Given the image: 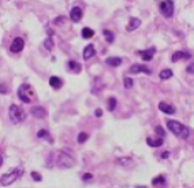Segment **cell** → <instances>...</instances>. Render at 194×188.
Wrapping results in <instances>:
<instances>
[{
    "instance_id": "obj_2",
    "label": "cell",
    "mask_w": 194,
    "mask_h": 188,
    "mask_svg": "<svg viewBox=\"0 0 194 188\" xmlns=\"http://www.w3.org/2000/svg\"><path fill=\"white\" fill-rule=\"evenodd\" d=\"M22 174H23V169L14 168V169H11L10 172L3 174L2 178H0V183H2V186H10V184H12L15 180H18Z\"/></svg>"
},
{
    "instance_id": "obj_12",
    "label": "cell",
    "mask_w": 194,
    "mask_h": 188,
    "mask_svg": "<svg viewBox=\"0 0 194 188\" xmlns=\"http://www.w3.org/2000/svg\"><path fill=\"white\" fill-rule=\"evenodd\" d=\"M30 113H31V116L36 117V118H45V117L48 116V111H47V109H45V107H43V106L31 107Z\"/></svg>"
},
{
    "instance_id": "obj_30",
    "label": "cell",
    "mask_w": 194,
    "mask_h": 188,
    "mask_svg": "<svg viewBox=\"0 0 194 188\" xmlns=\"http://www.w3.org/2000/svg\"><path fill=\"white\" fill-rule=\"evenodd\" d=\"M64 22H66V17L60 15V17H56L55 20H53V25H56V26H60V25H63Z\"/></svg>"
},
{
    "instance_id": "obj_32",
    "label": "cell",
    "mask_w": 194,
    "mask_h": 188,
    "mask_svg": "<svg viewBox=\"0 0 194 188\" xmlns=\"http://www.w3.org/2000/svg\"><path fill=\"white\" fill-rule=\"evenodd\" d=\"M30 176L33 177V180H34V181H41V180H43V176H41L39 172H34V170H33V172L30 173Z\"/></svg>"
},
{
    "instance_id": "obj_9",
    "label": "cell",
    "mask_w": 194,
    "mask_h": 188,
    "mask_svg": "<svg viewBox=\"0 0 194 188\" xmlns=\"http://www.w3.org/2000/svg\"><path fill=\"white\" fill-rule=\"evenodd\" d=\"M23 47H25L23 39H22V37H15L10 44V51L12 54H18V52H21V51L23 50Z\"/></svg>"
},
{
    "instance_id": "obj_34",
    "label": "cell",
    "mask_w": 194,
    "mask_h": 188,
    "mask_svg": "<svg viewBox=\"0 0 194 188\" xmlns=\"http://www.w3.org/2000/svg\"><path fill=\"white\" fill-rule=\"evenodd\" d=\"M92 178H93V174H92V173H85L84 176H82V180H84L85 183H88V181H90Z\"/></svg>"
},
{
    "instance_id": "obj_15",
    "label": "cell",
    "mask_w": 194,
    "mask_h": 188,
    "mask_svg": "<svg viewBox=\"0 0 194 188\" xmlns=\"http://www.w3.org/2000/svg\"><path fill=\"white\" fill-rule=\"evenodd\" d=\"M141 20L139 18H135V17H133V18H130V21H129V24H127V26H126V30L127 32H133V30H135V29H138L139 26H141Z\"/></svg>"
},
{
    "instance_id": "obj_21",
    "label": "cell",
    "mask_w": 194,
    "mask_h": 188,
    "mask_svg": "<svg viewBox=\"0 0 194 188\" xmlns=\"http://www.w3.org/2000/svg\"><path fill=\"white\" fill-rule=\"evenodd\" d=\"M81 36H82V39L89 40L94 36V30L90 29V28H88V26H85V28H82V30H81Z\"/></svg>"
},
{
    "instance_id": "obj_36",
    "label": "cell",
    "mask_w": 194,
    "mask_h": 188,
    "mask_svg": "<svg viewBox=\"0 0 194 188\" xmlns=\"http://www.w3.org/2000/svg\"><path fill=\"white\" fill-rule=\"evenodd\" d=\"M103 114H104L103 109H96V110H94V116H96L97 118H100V117H103Z\"/></svg>"
},
{
    "instance_id": "obj_29",
    "label": "cell",
    "mask_w": 194,
    "mask_h": 188,
    "mask_svg": "<svg viewBox=\"0 0 194 188\" xmlns=\"http://www.w3.org/2000/svg\"><path fill=\"white\" fill-rule=\"evenodd\" d=\"M123 85H125L126 89H131L133 85H134V80L130 78V77H125V80H123Z\"/></svg>"
},
{
    "instance_id": "obj_35",
    "label": "cell",
    "mask_w": 194,
    "mask_h": 188,
    "mask_svg": "<svg viewBox=\"0 0 194 188\" xmlns=\"http://www.w3.org/2000/svg\"><path fill=\"white\" fill-rule=\"evenodd\" d=\"M186 72L189 73V74H194V62H192L189 66L186 68Z\"/></svg>"
},
{
    "instance_id": "obj_1",
    "label": "cell",
    "mask_w": 194,
    "mask_h": 188,
    "mask_svg": "<svg viewBox=\"0 0 194 188\" xmlns=\"http://www.w3.org/2000/svg\"><path fill=\"white\" fill-rule=\"evenodd\" d=\"M167 128L170 132H172L175 136L180 139H187L190 135V129L189 126H186L184 124L179 122V121H175V120H168L167 121Z\"/></svg>"
},
{
    "instance_id": "obj_38",
    "label": "cell",
    "mask_w": 194,
    "mask_h": 188,
    "mask_svg": "<svg viewBox=\"0 0 194 188\" xmlns=\"http://www.w3.org/2000/svg\"><path fill=\"white\" fill-rule=\"evenodd\" d=\"M2 165H3V155L0 154V166H2Z\"/></svg>"
},
{
    "instance_id": "obj_20",
    "label": "cell",
    "mask_w": 194,
    "mask_h": 188,
    "mask_svg": "<svg viewBox=\"0 0 194 188\" xmlns=\"http://www.w3.org/2000/svg\"><path fill=\"white\" fill-rule=\"evenodd\" d=\"M167 184V178H165L164 174H159L156 176L153 180H152V186L156 187V186H165Z\"/></svg>"
},
{
    "instance_id": "obj_25",
    "label": "cell",
    "mask_w": 194,
    "mask_h": 188,
    "mask_svg": "<svg viewBox=\"0 0 194 188\" xmlns=\"http://www.w3.org/2000/svg\"><path fill=\"white\" fill-rule=\"evenodd\" d=\"M116 106H118L116 98H114V96L108 98V100H107V109H108V111H114V110L116 109Z\"/></svg>"
},
{
    "instance_id": "obj_28",
    "label": "cell",
    "mask_w": 194,
    "mask_h": 188,
    "mask_svg": "<svg viewBox=\"0 0 194 188\" xmlns=\"http://www.w3.org/2000/svg\"><path fill=\"white\" fill-rule=\"evenodd\" d=\"M88 139H89V135H88L86 132H79L78 133V138H77V142L79 143V144H82V143H85Z\"/></svg>"
},
{
    "instance_id": "obj_3",
    "label": "cell",
    "mask_w": 194,
    "mask_h": 188,
    "mask_svg": "<svg viewBox=\"0 0 194 188\" xmlns=\"http://www.w3.org/2000/svg\"><path fill=\"white\" fill-rule=\"evenodd\" d=\"M56 165L60 169H67L75 165V159L74 157H70V154H67L66 151H60L56 157Z\"/></svg>"
},
{
    "instance_id": "obj_37",
    "label": "cell",
    "mask_w": 194,
    "mask_h": 188,
    "mask_svg": "<svg viewBox=\"0 0 194 188\" xmlns=\"http://www.w3.org/2000/svg\"><path fill=\"white\" fill-rule=\"evenodd\" d=\"M160 157H161V159H168L171 157V152L170 151H164V152H161Z\"/></svg>"
},
{
    "instance_id": "obj_14",
    "label": "cell",
    "mask_w": 194,
    "mask_h": 188,
    "mask_svg": "<svg viewBox=\"0 0 194 188\" xmlns=\"http://www.w3.org/2000/svg\"><path fill=\"white\" fill-rule=\"evenodd\" d=\"M190 58H192V54L184 52V51H176V52H174L172 56H171V62L176 63L178 60H180V59H190Z\"/></svg>"
},
{
    "instance_id": "obj_23",
    "label": "cell",
    "mask_w": 194,
    "mask_h": 188,
    "mask_svg": "<svg viewBox=\"0 0 194 188\" xmlns=\"http://www.w3.org/2000/svg\"><path fill=\"white\" fill-rule=\"evenodd\" d=\"M67 69L71 70V72H74V73H79L82 70V66L79 65L78 62H75V60H68V62H67Z\"/></svg>"
},
{
    "instance_id": "obj_17",
    "label": "cell",
    "mask_w": 194,
    "mask_h": 188,
    "mask_svg": "<svg viewBox=\"0 0 194 188\" xmlns=\"http://www.w3.org/2000/svg\"><path fill=\"white\" fill-rule=\"evenodd\" d=\"M49 85L53 89H59V88L63 87V80L60 77H58V76H51L49 77Z\"/></svg>"
},
{
    "instance_id": "obj_10",
    "label": "cell",
    "mask_w": 194,
    "mask_h": 188,
    "mask_svg": "<svg viewBox=\"0 0 194 188\" xmlns=\"http://www.w3.org/2000/svg\"><path fill=\"white\" fill-rule=\"evenodd\" d=\"M82 17H84V11H82V8L78 7V6H74V7L70 10V20L72 22H79L82 20Z\"/></svg>"
},
{
    "instance_id": "obj_4",
    "label": "cell",
    "mask_w": 194,
    "mask_h": 188,
    "mask_svg": "<svg viewBox=\"0 0 194 188\" xmlns=\"http://www.w3.org/2000/svg\"><path fill=\"white\" fill-rule=\"evenodd\" d=\"M8 116H10V120L14 124H19L26 118L25 111L22 110V107H19L18 104H11L10 109H8Z\"/></svg>"
},
{
    "instance_id": "obj_8",
    "label": "cell",
    "mask_w": 194,
    "mask_h": 188,
    "mask_svg": "<svg viewBox=\"0 0 194 188\" xmlns=\"http://www.w3.org/2000/svg\"><path fill=\"white\" fill-rule=\"evenodd\" d=\"M156 51H157V50H156V47H151V48H148V50H139V51H137V54L141 56L142 60H145V62H151V60L155 58Z\"/></svg>"
},
{
    "instance_id": "obj_24",
    "label": "cell",
    "mask_w": 194,
    "mask_h": 188,
    "mask_svg": "<svg viewBox=\"0 0 194 188\" xmlns=\"http://www.w3.org/2000/svg\"><path fill=\"white\" fill-rule=\"evenodd\" d=\"M118 164L119 165H122V166H131L133 165V159H131V157H119L118 158Z\"/></svg>"
},
{
    "instance_id": "obj_11",
    "label": "cell",
    "mask_w": 194,
    "mask_h": 188,
    "mask_svg": "<svg viewBox=\"0 0 194 188\" xmlns=\"http://www.w3.org/2000/svg\"><path fill=\"white\" fill-rule=\"evenodd\" d=\"M159 110H160L161 113H164V114H168V116H172V114L176 113L175 106L167 103V102H160V103H159Z\"/></svg>"
},
{
    "instance_id": "obj_16",
    "label": "cell",
    "mask_w": 194,
    "mask_h": 188,
    "mask_svg": "<svg viewBox=\"0 0 194 188\" xmlns=\"http://www.w3.org/2000/svg\"><path fill=\"white\" fill-rule=\"evenodd\" d=\"M146 144L151 146V147H161L164 144V138H157V139H152L151 136L146 138Z\"/></svg>"
},
{
    "instance_id": "obj_33",
    "label": "cell",
    "mask_w": 194,
    "mask_h": 188,
    "mask_svg": "<svg viewBox=\"0 0 194 188\" xmlns=\"http://www.w3.org/2000/svg\"><path fill=\"white\" fill-rule=\"evenodd\" d=\"M8 92H10V91H8L7 85L3 84V82H0V94H2V95H7Z\"/></svg>"
},
{
    "instance_id": "obj_31",
    "label": "cell",
    "mask_w": 194,
    "mask_h": 188,
    "mask_svg": "<svg viewBox=\"0 0 194 188\" xmlns=\"http://www.w3.org/2000/svg\"><path fill=\"white\" fill-rule=\"evenodd\" d=\"M155 132L159 135V138H165V130H164V128L163 126H160V125H157L155 128Z\"/></svg>"
},
{
    "instance_id": "obj_18",
    "label": "cell",
    "mask_w": 194,
    "mask_h": 188,
    "mask_svg": "<svg viewBox=\"0 0 194 188\" xmlns=\"http://www.w3.org/2000/svg\"><path fill=\"white\" fill-rule=\"evenodd\" d=\"M105 63L111 68H118L123 63V59L119 58V56H111V58H107L105 59Z\"/></svg>"
},
{
    "instance_id": "obj_19",
    "label": "cell",
    "mask_w": 194,
    "mask_h": 188,
    "mask_svg": "<svg viewBox=\"0 0 194 188\" xmlns=\"http://www.w3.org/2000/svg\"><path fill=\"white\" fill-rule=\"evenodd\" d=\"M103 36H104V39H105V41L108 44H112L114 41H115V33H114L112 30H109V29H104Z\"/></svg>"
},
{
    "instance_id": "obj_26",
    "label": "cell",
    "mask_w": 194,
    "mask_h": 188,
    "mask_svg": "<svg viewBox=\"0 0 194 188\" xmlns=\"http://www.w3.org/2000/svg\"><path fill=\"white\" fill-rule=\"evenodd\" d=\"M37 139H45V140H49V142H52L49 138V132L47 129H40L39 132H37Z\"/></svg>"
},
{
    "instance_id": "obj_13",
    "label": "cell",
    "mask_w": 194,
    "mask_h": 188,
    "mask_svg": "<svg viewBox=\"0 0 194 188\" xmlns=\"http://www.w3.org/2000/svg\"><path fill=\"white\" fill-rule=\"evenodd\" d=\"M94 55H96V48H94V46H93V44H88V46L84 48L82 58H84L85 60H89L90 58H93Z\"/></svg>"
},
{
    "instance_id": "obj_5",
    "label": "cell",
    "mask_w": 194,
    "mask_h": 188,
    "mask_svg": "<svg viewBox=\"0 0 194 188\" xmlns=\"http://www.w3.org/2000/svg\"><path fill=\"white\" fill-rule=\"evenodd\" d=\"M159 10L164 18H172L174 11H175V4L172 0H163L159 4Z\"/></svg>"
},
{
    "instance_id": "obj_6",
    "label": "cell",
    "mask_w": 194,
    "mask_h": 188,
    "mask_svg": "<svg viewBox=\"0 0 194 188\" xmlns=\"http://www.w3.org/2000/svg\"><path fill=\"white\" fill-rule=\"evenodd\" d=\"M31 95H33V91H31V87L29 84H22L21 87L18 88V98H19L23 103H30Z\"/></svg>"
},
{
    "instance_id": "obj_7",
    "label": "cell",
    "mask_w": 194,
    "mask_h": 188,
    "mask_svg": "<svg viewBox=\"0 0 194 188\" xmlns=\"http://www.w3.org/2000/svg\"><path fill=\"white\" fill-rule=\"evenodd\" d=\"M130 74H138V73H145V74H152V70L146 65H141V63H134L130 66L129 69Z\"/></svg>"
},
{
    "instance_id": "obj_27",
    "label": "cell",
    "mask_w": 194,
    "mask_h": 188,
    "mask_svg": "<svg viewBox=\"0 0 194 188\" xmlns=\"http://www.w3.org/2000/svg\"><path fill=\"white\" fill-rule=\"evenodd\" d=\"M44 47H45V50L48 51H52L53 50V40H52V36H48L44 41Z\"/></svg>"
},
{
    "instance_id": "obj_22",
    "label": "cell",
    "mask_w": 194,
    "mask_h": 188,
    "mask_svg": "<svg viewBox=\"0 0 194 188\" xmlns=\"http://www.w3.org/2000/svg\"><path fill=\"white\" fill-rule=\"evenodd\" d=\"M174 76V72L171 69H163L160 73H159V78L161 80V81H165V80L171 78Z\"/></svg>"
}]
</instances>
